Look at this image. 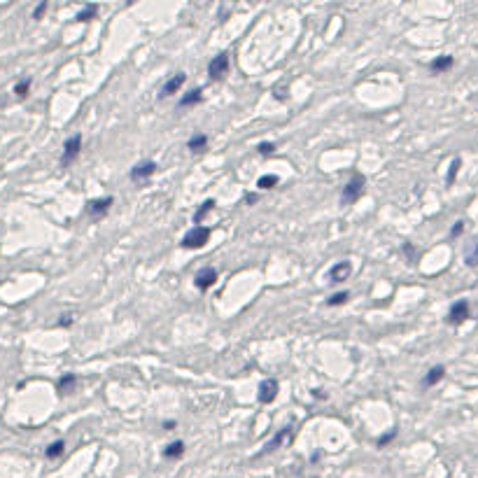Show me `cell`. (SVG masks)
Masks as SVG:
<instances>
[{
    "instance_id": "obj_1",
    "label": "cell",
    "mask_w": 478,
    "mask_h": 478,
    "mask_svg": "<svg viewBox=\"0 0 478 478\" xmlns=\"http://www.w3.org/2000/svg\"><path fill=\"white\" fill-rule=\"evenodd\" d=\"M364 187H366V177L362 173H352L350 182L343 187V194H341V203L343 205H352L354 201H359L364 194Z\"/></svg>"
},
{
    "instance_id": "obj_2",
    "label": "cell",
    "mask_w": 478,
    "mask_h": 478,
    "mask_svg": "<svg viewBox=\"0 0 478 478\" xmlns=\"http://www.w3.org/2000/svg\"><path fill=\"white\" fill-rule=\"evenodd\" d=\"M208 240H210V229L208 226H194L191 231L185 233V238H182L180 245L185 250H198V248H203Z\"/></svg>"
},
{
    "instance_id": "obj_3",
    "label": "cell",
    "mask_w": 478,
    "mask_h": 478,
    "mask_svg": "<svg viewBox=\"0 0 478 478\" xmlns=\"http://www.w3.org/2000/svg\"><path fill=\"white\" fill-rule=\"evenodd\" d=\"M80 152H82V135L80 133H75V135H70V138L65 140V145H63L61 166H70L72 161L80 157Z\"/></svg>"
},
{
    "instance_id": "obj_4",
    "label": "cell",
    "mask_w": 478,
    "mask_h": 478,
    "mask_svg": "<svg viewBox=\"0 0 478 478\" xmlns=\"http://www.w3.org/2000/svg\"><path fill=\"white\" fill-rule=\"evenodd\" d=\"M278 390H280V385L275 378H266V381L259 382V392H257V399L259 404H273L275 397H278Z\"/></svg>"
},
{
    "instance_id": "obj_5",
    "label": "cell",
    "mask_w": 478,
    "mask_h": 478,
    "mask_svg": "<svg viewBox=\"0 0 478 478\" xmlns=\"http://www.w3.org/2000/svg\"><path fill=\"white\" fill-rule=\"evenodd\" d=\"M229 72V54H217L210 65H208V75H210V80H222L224 75Z\"/></svg>"
},
{
    "instance_id": "obj_6",
    "label": "cell",
    "mask_w": 478,
    "mask_h": 478,
    "mask_svg": "<svg viewBox=\"0 0 478 478\" xmlns=\"http://www.w3.org/2000/svg\"><path fill=\"white\" fill-rule=\"evenodd\" d=\"M112 203H115V198H112V196H103V198H94V201H89V203H87L89 217L100 220V217H103V215L112 208Z\"/></svg>"
},
{
    "instance_id": "obj_7",
    "label": "cell",
    "mask_w": 478,
    "mask_h": 478,
    "mask_svg": "<svg viewBox=\"0 0 478 478\" xmlns=\"http://www.w3.org/2000/svg\"><path fill=\"white\" fill-rule=\"evenodd\" d=\"M464 319H469V301H455L450 306V310H448V324H452V327H457V324H462Z\"/></svg>"
},
{
    "instance_id": "obj_8",
    "label": "cell",
    "mask_w": 478,
    "mask_h": 478,
    "mask_svg": "<svg viewBox=\"0 0 478 478\" xmlns=\"http://www.w3.org/2000/svg\"><path fill=\"white\" fill-rule=\"evenodd\" d=\"M157 173V163L154 161H140V163H135L131 168V180L133 182H142V180H147Z\"/></svg>"
},
{
    "instance_id": "obj_9",
    "label": "cell",
    "mask_w": 478,
    "mask_h": 478,
    "mask_svg": "<svg viewBox=\"0 0 478 478\" xmlns=\"http://www.w3.org/2000/svg\"><path fill=\"white\" fill-rule=\"evenodd\" d=\"M215 283H217V271H215V268H203V271L196 273V278H194L196 289H201V292L210 289Z\"/></svg>"
},
{
    "instance_id": "obj_10",
    "label": "cell",
    "mask_w": 478,
    "mask_h": 478,
    "mask_svg": "<svg viewBox=\"0 0 478 478\" xmlns=\"http://www.w3.org/2000/svg\"><path fill=\"white\" fill-rule=\"evenodd\" d=\"M185 80H187V75L185 72H175L173 77H170L163 87H161V94L159 96L161 98H166V96H173V94H177L180 89H182V84H185Z\"/></svg>"
},
{
    "instance_id": "obj_11",
    "label": "cell",
    "mask_w": 478,
    "mask_h": 478,
    "mask_svg": "<svg viewBox=\"0 0 478 478\" xmlns=\"http://www.w3.org/2000/svg\"><path fill=\"white\" fill-rule=\"evenodd\" d=\"M350 271H352L350 261H338V264H334V268L329 271V280H331V283H343V280H348Z\"/></svg>"
},
{
    "instance_id": "obj_12",
    "label": "cell",
    "mask_w": 478,
    "mask_h": 478,
    "mask_svg": "<svg viewBox=\"0 0 478 478\" xmlns=\"http://www.w3.org/2000/svg\"><path fill=\"white\" fill-rule=\"evenodd\" d=\"M201 100H203V91H201V89H191L189 94H185V96L177 100V107H180V110H185V107L198 105Z\"/></svg>"
},
{
    "instance_id": "obj_13",
    "label": "cell",
    "mask_w": 478,
    "mask_h": 478,
    "mask_svg": "<svg viewBox=\"0 0 478 478\" xmlns=\"http://www.w3.org/2000/svg\"><path fill=\"white\" fill-rule=\"evenodd\" d=\"M443 378H446V366H432L429 373L422 378V385H425V387H434V385H439Z\"/></svg>"
},
{
    "instance_id": "obj_14",
    "label": "cell",
    "mask_w": 478,
    "mask_h": 478,
    "mask_svg": "<svg viewBox=\"0 0 478 478\" xmlns=\"http://www.w3.org/2000/svg\"><path fill=\"white\" fill-rule=\"evenodd\" d=\"M452 65H455V59L448 56V54H443V56H436L434 61L429 63V70L432 72H446V70H450Z\"/></svg>"
},
{
    "instance_id": "obj_15",
    "label": "cell",
    "mask_w": 478,
    "mask_h": 478,
    "mask_svg": "<svg viewBox=\"0 0 478 478\" xmlns=\"http://www.w3.org/2000/svg\"><path fill=\"white\" fill-rule=\"evenodd\" d=\"M289 436H292V427H285V429H280V432L273 436V441L266 443L264 452H271V450H275V448H280V446H283V441H285V439H289Z\"/></svg>"
},
{
    "instance_id": "obj_16",
    "label": "cell",
    "mask_w": 478,
    "mask_h": 478,
    "mask_svg": "<svg viewBox=\"0 0 478 478\" xmlns=\"http://www.w3.org/2000/svg\"><path fill=\"white\" fill-rule=\"evenodd\" d=\"M182 455H185V441H173L163 448V457L166 460H177Z\"/></svg>"
},
{
    "instance_id": "obj_17",
    "label": "cell",
    "mask_w": 478,
    "mask_h": 478,
    "mask_svg": "<svg viewBox=\"0 0 478 478\" xmlns=\"http://www.w3.org/2000/svg\"><path fill=\"white\" fill-rule=\"evenodd\" d=\"M205 147H208V135H203V133L191 135L189 142H187V150H191V152H203Z\"/></svg>"
},
{
    "instance_id": "obj_18",
    "label": "cell",
    "mask_w": 478,
    "mask_h": 478,
    "mask_svg": "<svg viewBox=\"0 0 478 478\" xmlns=\"http://www.w3.org/2000/svg\"><path fill=\"white\" fill-rule=\"evenodd\" d=\"M63 450H65V441H54L47 446V450H44V455H47V460H56V457H61Z\"/></svg>"
},
{
    "instance_id": "obj_19",
    "label": "cell",
    "mask_w": 478,
    "mask_h": 478,
    "mask_svg": "<svg viewBox=\"0 0 478 478\" xmlns=\"http://www.w3.org/2000/svg\"><path fill=\"white\" fill-rule=\"evenodd\" d=\"M213 208H215V201H213V198H208V201H203V203L198 205V210H196V213H194V224H198V226H201V222L205 220V215L210 213Z\"/></svg>"
},
{
    "instance_id": "obj_20",
    "label": "cell",
    "mask_w": 478,
    "mask_h": 478,
    "mask_svg": "<svg viewBox=\"0 0 478 478\" xmlns=\"http://www.w3.org/2000/svg\"><path fill=\"white\" fill-rule=\"evenodd\" d=\"M460 166H462V159H460V157H455V159L450 161L448 175H446V185H455V180H457V173H460Z\"/></svg>"
},
{
    "instance_id": "obj_21",
    "label": "cell",
    "mask_w": 478,
    "mask_h": 478,
    "mask_svg": "<svg viewBox=\"0 0 478 478\" xmlns=\"http://www.w3.org/2000/svg\"><path fill=\"white\" fill-rule=\"evenodd\" d=\"M278 182H280V177L278 175H261L257 180V189H273V187H278Z\"/></svg>"
},
{
    "instance_id": "obj_22",
    "label": "cell",
    "mask_w": 478,
    "mask_h": 478,
    "mask_svg": "<svg viewBox=\"0 0 478 478\" xmlns=\"http://www.w3.org/2000/svg\"><path fill=\"white\" fill-rule=\"evenodd\" d=\"M75 382H77V378H75V373H65L61 381H59V392L61 394H65V392H70L72 387H75Z\"/></svg>"
},
{
    "instance_id": "obj_23",
    "label": "cell",
    "mask_w": 478,
    "mask_h": 478,
    "mask_svg": "<svg viewBox=\"0 0 478 478\" xmlns=\"http://www.w3.org/2000/svg\"><path fill=\"white\" fill-rule=\"evenodd\" d=\"M28 91H31V77H26V80H19L17 84H14V96H17V98H26Z\"/></svg>"
},
{
    "instance_id": "obj_24",
    "label": "cell",
    "mask_w": 478,
    "mask_h": 478,
    "mask_svg": "<svg viewBox=\"0 0 478 478\" xmlns=\"http://www.w3.org/2000/svg\"><path fill=\"white\" fill-rule=\"evenodd\" d=\"M96 12H98V5H87L84 9L77 12V17L75 19H77V21H91V19L96 17Z\"/></svg>"
},
{
    "instance_id": "obj_25",
    "label": "cell",
    "mask_w": 478,
    "mask_h": 478,
    "mask_svg": "<svg viewBox=\"0 0 478 478\" xmlns=\"http://www.w3.org/2000/svg\"><path fill=\"white\" fill-rule=\"evenodd\" d=\"M397 434H399V432H397V427H392L390 432H385V434H382L381 439L376 441V446H378V448H385L387 443H392V441H394V439H397Z\"/></svg>"
},
{
    "instance_id": "obj_26",
    "label": "cell",
    "mask_w": 478,
    "mask_h": 478,
    "mask_svg": "<svg viewBox=\"0 0 478 478\" xmlns=\"http://www.w3.org/2000/svg\"><path fill=\"white\" fill-rule=\"evenodd\" d=\"M348 301V292H338L334 296H329L327 299V306H343Z\"/></svg>"
},
{
    "instance_id": "obj_27",
    "label": "cell",
    "mask_w": 478,
    "mask_h": 478,
    "mask_svg": "<svg viewBox=\"0 0 478 478\" xmlns=\"http://www.w3.org/2000/svg\"><path fill=\"white\" fill-rule=\"evenodd\" d=\"M257 150H259V154H261V157H268V154H273L275 145H273V142H259Z\"/></svg>"
},
{
    "instance_id": "obj_28",
    "label": "cell",
    "mask_w": 478,
    "mask_h": 478,
    "mask_svg": "<svg viewBox=\"0 0 478 478\" xmlns=\"http://www.w3.org/2000/svg\"><path fill=\"white\" fill-rule=\"evenodd\" d=\"M467 264H469V266H478V240H476V245H474V250L467 255Z\"/></svg>"
},
{
    "instance_id": "obj_29",
    "label": "cell",
    "mask_w": 478,
    "mask_h": 478,
    "mask_svg": "<svg viewBox=\"0 0 478 478\" xmlns=\"http://www.w3.org/2000/svg\"><path fill=\"white\" fill-rule=\"evenodd\" d=\"M44 12H47V2L42 0V2H40V5H37V7L33 9V19H42Z\"/></svg>"
},
{
    "instance_id": "obj_30",
    "label": "cell",
    "mask_w": 478,
    "mask_h": 478,
    "mask_svg": "<svg viewBox=\"0 0 478 478\" xmlns=\"http://www.w3.org/2000/svg\"><path fill=\"white\" fill-rule=\"evenodd\" d=\"M462 231H464V222H455V226L450 229V236L457 238V236H462Z\"/></svg>"
},
{
    "instance_id": "obj_31",
    "label": "cell",
    "mask_w": 478,
    "mask_h": 478,
    "mask_svg": "<svg viewBox=\"0 0 478 478\" xmlns=\"http://www.w3.org/2000/svg\"><path fill=\"white\" fill-rule=\"evenodd\" d=\"M404 255H406V257H411V259H413V257H415V248H413L411 243H404Z\"/></svg>"
},
{
    "instance_id": "obj_32",
    "label": "cell",
    "mask_w": 478,
    "mask_h": 478,
    "mask_svg": "<svg viewBox=\"0 0 478 478\" xmlns=\"http://www.w3.org/2000/svg\"><path fill=\"white\" fill-rule=\"evenodd\" d=\"M59 324H61V327H70V324H72V315H63Z\"/></svg>"
},
{
    "instance_id": "obj_33",
    "label": "cell",
    "mask_w": 478,
    "mask_h": 478,
    "mask_svg": "<svg viewBox=\"0 0 478 478\" xmlns=\"http://www.w3.org/2000/svg\"><path fill=\"white\" fill-rule=\"evenodd\" d=\"M245 201H248V203H255V201H257V194H248L245 196Z\"/></svg>"
},
{
    "instance_id": "obj_34",
    "label": "cell",
    "mask_w": 478,
    "mask_h": 478,
    "mask_svg": "<svg viewBox=\"0 0 478 478\" xmlns=\"http://www.w3.org/2000/svg\"><path fill=\"white\" fill-rule=\"evenodd\" d=\"M173 427H175V422H173V420H168V422H163V429H173Z\"/></svg>"
},
{
    "instance_id": "obj_35",
    "label": "cell",
    "mask_w": 478,
    "mask_h": 478,
    "mask_svg": "<svg viewBox=\"0 0 478 478\" xmlns=\"http://www.w3.org/2000/svg\"><path fill=\"white\" fill-rule=\"evenodd\" d=\"M313 478H318V476H313Z\"/></svg>"
}]
</instances>
